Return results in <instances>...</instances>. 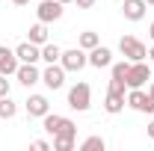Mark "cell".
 <instances>
[{
  "label": "cell",
  "mask_w": 154,
  "mask_h": 151,
  "mask_svg": "<svg viewBox=\"0 0 154 151\" xmlns=\"http://www.w3.org/2000/svg\"><path fill=\"white\" fill-rule=\"evenodd\" d=\"M74 136H77V125L71 119H62L57 133H54V148L57 151H71L74 148Z\"/></svg>",
  "instance_id": "1"
},
{
  "label": "cell",
  "mask_w": 154,
  "mask_h": 151,
  "mask_svg": "<svg viewBox=\"0 0 154 151\" xmlns=\"http://www.w3.org/2000/svg\"><path fill=\"white\" fill-rule=\"evenodd\" d=\"M68 107L77 110V113H86L92 107V89H89V83H74L68 89Z\"/></svg>",
  "instance_id": "2"
},
{
  "label": "cell",
  "mask_w": 154,
  "mask_h": 151,
  "mask_svg": "<svg viewBox=\"0 0 154 151\" xmlns=\"http://www.w3.org/2000/svg\"><path fill=\"white\" fill-rule=\"evenodd\" d=\"M119 51H122V57L131 59V62H139V59L148 57V48H145L139 39H134V36H122L119 39Z\"/></svg>",
  "instance_id": "3"
},
{
  "label": "cell",
  "mask_w": 154,
  "mask_h": 151,
  "mask_svg": "<svg viewBox=\"0 0 154 151\" xmlns=\"http://www.w3.org/2000/svg\"><path fill=\"white\" fill-rule=\"evenodd\" d=\"M151 80V68H148V62L145 59H139V62H131V68H128V89H142L145 83Z\"/></svg>",
  "instance_id": "4"
},
{
  "label": "cell",
  "mask_w": 154,
  "mask_h": 151,
  "mask_svg": "<svg viewBox=\"0 0 154 151\" xmlns=\"http://www.w3.org/2000/svg\"><path fill=\"white\" fill-rule=\"evenodd\" d=\"M59 65H62L65 71H80V68H86V65H89V54L77 45V48H71V51H62Z\"/></svg>",
  "instance_id": "5"
},
{
  "label": "cell",
  "mask_w": 154,
  "mask_h": 151,
  "mask_svg": "<svg viewBox=\"0 0 154 151\" xmlns=\"http://www.w3.org/2000/svg\"><path fill=\"white\" fill-rule=\"evenodd\" d=\"M128 107L136 110V113H151L154 101H151V95L145 92V89H131L128 92Z\"/></svg>",
  "instance_id": "6"
},
{
  "label": "cell",
  "mask_w": 154,
  "mask_h": 151,
  "mask_svg": "<svg viewBox=\"0 0 154 151\" xmlns=\"http://www.w3.org/2000/svg\"><path fill=\"white\" fill-rule=\"evenodd\" d=\"M42 83H45L48 89H62V83H65V68H62L59 62H51V65L42 71Z\"/></svg>",
  "instance_id": "7"
},
{
  "label": "cell",
  "mask_w": 154,
  "mask_h": 151,
  "mask_svg": "<svg viewBox=\"0 0 154 151\" xmlns=\"http://www.w3.org/2000/svg\"><path fill=\"white\" fill-rule=\"evenodd\" d=\"M15 77H18V83L21 86H36V83H42V71L36 68V62H21L18 65V71H15Z\"/></svg>",
  "instance_id": "8"
},
{
  "label": "cell",
  "mask_w": 154,
  "mask_h": 151,
  "mask_svg": "<svg viewBox=\"0 0 154 151\" xmlns=\"http://www.w3.org/2000/svg\"><path fill=\"white\" fill-rule=\"evenodd\" d=\"M38 21H45V24H51V21H59L62 18V3L59 0H42L36 9Z\"/></svg>",
  "instance_id": "9"
},
{
  "label": "cell",
  "mask_w": 154,
  "mask_h": 151,
  "mask_svg": "<svg viewBox=\"0 0 154 151\" xmlns=\"http://www.w3.org/2000/svg\"><path fill=\"white\" fill-rule=\"evenodd\" d=\"M86 54H89V65H92V68H110V65H113V51L104 48V45H98V48L86 51Z\"/></svg>",
  "instance_id": "10"
},
{
  "label": "cell",
  "mask_w": 154,
  "mask_h": 151,
  "mask_svg": "<svg viewBox=\"0 0 154 151\" xmlns=\"http://www.w3.org/2000/svg\"><path fill=\"white\" fill-rule=\"evenodd\" d=\"M45 113H51L48 98H45V95H30V98H27V116H30V119H42Z\"/></svg>",
  "instance_id": "11"
},
{
  "label": "cell",
  "mask_w": 154,
  "mask_h": 151,
  "mask_svg": "<svg viewBox=\"0 0 154 151\" xmlns=\"http://www.w3.org/2000/svg\"><path fill=\"white\" fill-rule=\"evenodd\" d=\"M15 57H18V62H38L42 59V48L33 45V42H21L15 48Z\"/></svg>",
  "instance_id": "12"
},
{
  "label": "cell",
  "mask_w": 154,
  "mask_h": 151,
  "mask_svg": "<svg viewBox=\"0 0 154 151\" xmlns=\"http://www.w3.org/2000/svg\"><path fill=\"white\" fill-rule=\"evenodd\" d=\"M145 6H148L145 0H125L122 3V15L128 21H142L145 18Z\"/></svg>",
  "instance_id": "13"
},
{
  "label": "cell",
  "mask_w": 154,
  "mask_h": 151,
  "mask_svg": "<svg viewBox=\"0 0 154 151\" xmlns=\"http://www.w3.org/2000/svg\"><path fill=\"white\" fill-rule=\"evenodd\" d=\"M18 57H15V51H9V48H0V74H15L18 71Z\"/></svg>",
  "instance_id": "14"
},
{
  "label": "cell",
  "mask_w": 154,
  "mask_h": 151,
  "mask_svg": "<svg viewBox=\"0 0 154 151\" xmlns=\"http://www.w3.org/2000/svg\"><path fill=\"white\" fill-rule=\"evenodd\" d=\"M104 110L110 116H119L122 110H125V95L119 92H107V101H104Z\"/></svg>",
  "instance_id": "15"
},
{
  "label": "cell",
  "mask_w": 154,
  "mask_h": 151,
  "mask_svg": "<svg viewBox=\"0 0 154 151\" xmlns=\"http://www.w3.org/2000/svg\"><path fill=\"white\" fill-rule=\"evenodd\" d=\"M27 42H33V45H38V48H42V45L48 42V24H45V21L33 24V27H30V39H27Z\"/></svg>",
  "instance_id": "16"
},
{
  "label": "cell",
  "mask_w": 154,
  "mask_h": 151,
  "mask_svg": "<svg viewBox=\"0 0 154 151\" xmlns=\"http://www.w3.org/2000/svg\"><path fill=\"white\" fill-rule=\"evenodd\" d=\"M59 57H62V48L59 45H51V42H45L42 45V59L51 65V62H59Z\"/></svg>",
  "instance_id": "17"
},
{
  "label": "cell",
  "mask_w": 154,
  "mask_h": 151,
  "mask_svg": "<svg viewBox=\"0 0 154 151\" xmlns=\"http://www.w3.org/2000/svg\"><path fill=\"white\" fill-rule=\"evenodd\" d=\"M15 113H18V104L9 95H3L0 98V119H15Z\"/></svg>",
  "instance_id": "18"
},
{
  "label": "cell",
  "mask_w": 154,
  "mask_h": 151,
  "mask_svg": "<svg viewBox=\"0 0 154 151\" xmlns=\"http://www.w3.org/2000/svg\"><path fill=\"white\" fill-rule=\"evenodd\" d=\"M59 122H62V116H57V113H45V116H42V128H45V131L51 133V136L57 133Z\"/></svg>",
  "instance_id": "19"
},
{
  "label": "cell",
  "mask_w": 154,
  "mask_h": 151,
  "mask_svg": "<svg viewBox=\"0 0 154 151\" xmlns=\"http://www.w3.org/2000/svg\"><path fill=\"white\" fill-rule=\"evenodd\" d=\"M83 51H92V48H98L101 42H98V33H92V30H86V33H80V42H77Z\"/></svg>",
  "instance_id": "20"
},
{
  "label": "cell",
  "mask_w": 154,
  "mask_h": 151,
  "mask_svg": "<svg viewBox=\"0 0 154 151\" xmlns=\"http://www.w3.org/2000/svg\"><path fill=\"white\" fill-rule=\"evenodd\" d=\"M80 148H83V151H104V148H107V142H104L101 136H89V139L80 142Z\"/></svg>",
  "instance_id": "21"
},
{
  "label": "cell",
  "mask_w": 154,
  "mask_h": 151,
  "mask_svg": "<svg viewBox=\"0 0 154 151\" xmlns=\"http://www.w3.org/2000/svg\"><path fill=\"white\" fill-rule=\"evenodd\" d=\"M128 68H131V59L116 62V65H113V77H116V80H128Z\"/></svg>",
  "instance_id": "22"
},
{
  "label": "cell",
  "mask_w": 154,
  "mask_h": 151,
  "mask_svg": "<svg viewBox=\"0 0 154 151\" xmlns=\"http://www.w3.org/2000/svg\"><path fill=\"white\" fill-rule=\"evenodd\" d=\"M125 89H128V83H125V80H116V77H110V89H107V92H119V95H125Z\"/></svg>",
  "instance_id": "23"
},
{
  "label": "cell",
  "mask_w": 154,
  "mask_h": 151,
  "mask_svg": "<svg viewBox=\"0 0 154 151\" xmlns=\"http://www.w3.org/2000/svg\"><path fill=\"white\" fill-rule=\"evenodd\" d=\"M48 148H51L48 139H33V151H48Z\"/></svg>",
  "instance_id": "24"
},
{
  "label": "cell",
  "mask_w": 154,
  "mask_h": 151,
  "mask_svg": "<svg viewBox=\"0 0 154 151\" xmlns=\"http://www.w3.org/2000/svg\"><path fill=\"white\" fill-rule=\"evenodd\" d=\"M3 95H9V80H6V74H0V98Z\"/></svg>",
  "instance_id": "25"
},
{
  "label": "cell",
  "mask_w": 154,
  "mask_h": 151,
  "mask_svg": "<svg viewBox=\"0 0 154 151\" xmlns=\"http://www.w3.org/2000/svg\"><path fill=\"white\" fill-rule=\"evenodd\" d=\"M77 3V9H92L95 6V0H74Z\"/></svg>",
  "instance_id": "26"
},
{
  "label": "cell",
  "mask_w": 154,
  "mask_h": 151,
  "mask_svg": "<svg viewBox=\"0 0 154 151\" xmlns=\"http://www.w3.org/2000/svg\"><path fill=\"white\" fill-rule=\"evenodd\" d=\"M148 136H151V139H154V119H151V122H148Z\"/></svg>",
  "instance_id": "27"
},
{
  "label": "cell",
  "mask_w": 154,
  "mask_h": 151,
  "mask_svg": "<svg viewBox=\"0 0 154 151\" xmlns=\"http://www.w3.org/2000/svg\"><path fill=\"white\" fill-rule=\"evenodd\" d=\"M12 3H15V6H27L30 0H12Z\"/></svg>",
  "instance_id": "28"
},
{
  "label": "cell",
  "mask_w": 154,
  "mask_h": 151,
  "mask_svg": "<svg viewBox=\"0 0 154 151\" xmlns=\"http://www.w3.org/2000/svg\"><path fill=\"white\" fill-rule=\"evenodd\" d=\"M148 59H151V62H154V45H151V48H148Z\"/></svg>",
  "instance_id": "29"
},
{
  "label": "cell",
  "mask_w": 154,
  "mask_h": 151,
  "mask_svg": "<svg viewBox=\"0 0 154 151\" xmlns=\"http://www.w3.org/2000/svg\"><path fill=\"white\" fill-rule=\"evenodd\" d=\"M148 36H151V42H154V24H151V27H148Z\"/></svg>",
  "instance_id": "30"
},
{
  "label": "cell",
  "mask_w": 154,
  "mask_h": 151,
  "mask_svg": "<svg viewBox=\"0 0 154 151\" xmlns=\"http://www.w3.org/2000/svg\"><path fill=\"white\" fill-rule=\"evenodd\" d=\"M148 95H151V101H154V83H151V86H148Z\"/></svg>",
  "instance_id": "31"
},
{
  "label": "cell",
  "mask_w": 154,
  "mask_h": 151,
  "mask_svg": "<svg viewBox=\"0 0 154 151\" xmlns=\"http://www.w3.org/2000/svg\"><path fill=\"white\" fill-rule=\"evenodd\" d=\"M59 3H62V6H65V3H74V0H59Z\"/></svg>",
  "instance_id": "32"
},
{
  "label": "cell",
  "mask_w": 154,
  "mask_h": 151,
  "mask_svg": "<svg viewBox=\"0 0 154 151\" xmlns=\"http://www.w3.org/2000/svg\"><path fill=\"white\" fill-rule=\"evenodd\" d=\"M145 3H148V6H154V0H145Z\"/></svg>",
  "instance_id": "33"
},
{
  "label": "cell",
  "mask_w": 154,
  "mask_h": 151,
  "mask_svg": "<svg viewBox=\"0 0 154 151\" xmlns=\"http://www.w3.org/2000/svg\"><path fill=\"white\" fill-rule=\"evenodd\" d=\"M151 113H154V107H151Z\"/></svg>",
  "instance_id": "34"
}]
</instances>
